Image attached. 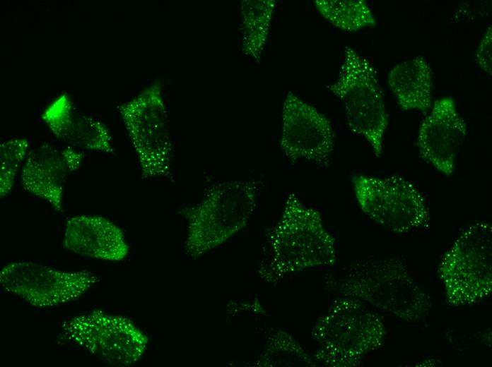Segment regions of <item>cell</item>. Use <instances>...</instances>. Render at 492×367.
<instances>
[{"mask_svg":"<svg viewBox=\"0 0 492 367\" xmlns=\"http://www.w3.org/2000/svg\"><path fill=\"white\" fill-rule=\"evenodd\" d=\"M83 159V153L71 146L42 145L29 151L20 170L21 185L62 212L65 182L78 169Z\"/></svg>","mask_w":492,"mask_h":367,"instance_id":"4fadbf2b","label":"cell"},{"mask_svg":"<svg viewBox=\"0 0 492 367\" xmlns=\"http://www.w3.org/2000/svg\"><path fill=\"white\" fill-rule=\"evenodd\" d=\"M29 141L15 137L0 145V195L5 197L12 191L18 172L22 169L30 151Z\"/></svg>","mask_w":492,"mask_h":367,"instance_id":"ffe728a7","label":"cell"},{"mask_svg":"<svg viewBox=\"0 0 492 367\" xmlns=\"http://www.w3.org/2000/svg\"><path fill=\"white\" fill-rule=\"evenodd\" d=\"M430 109L419 127V155L440 173L450 176L455 169L459 147L467 135V124L452 97L436 100Z\"/></svg>","mask_w":492,"mask_h":367,"instance_id":"7c38bea8","label":"cell"},{"mask_svg":"<svg viewBox=\"0 0 492 367\" xmlns=\"http://www.w3.org/2000/svg\"><path fill=\"white\" fill-rule=\"evenodd\" d=\"M433 76L431 67L421 56L392 68L387 83L402 110L426 112L431 109Z\"/></svg>","mask_w":492,"mask_h":367,"instance_id":"2e32d148","label":"cell"},{"mask_svg":"<svg viewBox=\"0 0 492 367\" xmlns=\"http://www.w3.org/2000/svg\"><path fill=\"white\" fill-rule=\"evenodd\" d=\"M314 5L323 18L345 32L376 25L374 13L364 0H315Z\"/></svg>","mask_w":492,"mask_h":367,"instance_id":"ac0fdd59","label":"cell"},{"mask_svg":"<svg viewBox=\"0 0 492 367\" xmlns=\"http://www.w3.org/2000/svg\"><path fill=\"white\" fill-rule=\"evenodd\" d=\"M316 364L314 358L282 330L271 335L264 351L256 362L259 366H315Z\"/></svg>","mask_w":492,"mask_h":367,"instance_id":"d6986e66","label":"cell"},{"mask_svg":"<svg viewBox=\"0 0 492 367\" xmlns=\"http://www.w3.org/2000/svg\"><path fill=\"white\" fill-rule=\"evenodd\" d=\"M259 190V183L253 179L216 183L199 202L183 208L187 253L198 258L245 227L256 207Z\"/></svg>","mask_w":492,"mask_h":367,"instance_id":"277c9868","label":"cell"},{"mask_svg":"<svg viewBox=\"0 0 492 367\" xmlns=\"http://www.w3.org/2000/svg\"><path fill=\"white\" fill-rule=\"evenodd\" d=\"M382 318L365 302L339 296L311 330L316 362L329 367L358 365L384 342Z\"/></svg>","mask_w":492,"mask_h":367,"instance_id":"3957f363","label":"cell"},{"mask_svg":"<svg viewBox=\"0 0 492 367\" xmlns=\"http://www.w3.org/2000/svg\"><path fill=\"white\" fill-rule=\"evenodd\" d=\"M335 132L329 119L293 92L283 103L279 145L292 162L303 160L322 167L332 162Z\"/></svg>","mask_w":492,"mask_h":367,"instance_id":"8fae6325","label":"cell"},{"mask_svg":"<svg viewBox=\"0 0 492 367\" xmlns=\"http://www.w3.org/2000/svg\"><path fill=\"white\" fill-rule=\"evenodd\" d=\"M42 119L52 133L69 146L106 154L114 151L112 138L106 124L78 110L66 93L57 97L46 107Z\"/></svg>","mask_w":492,"mask_h":367,"instance_id":"5bb4252c","label":"cell"},{"mask_svg":"<svg viewBox=\"0 0 492 367\" xmlns=\"http://www.w3.org/2000/svg\"><path fill=\"white\" fill-rule=\"evenodd\" d=\"M478 66L490 76H492V27L485 31L476 52Z\"/></svg>","mask_w":492,"mask_h":367,"instance_id":"44dd1931","label":"cell"},{"mask_svg":"<svg viewBox=\"0 0 492 367\" xmlns=\"http://www.w3.org/2000/svg\"><path fill=\"white\" fill-rule=\"evenodd\" d=\"M492 227L486 220L466 227L442 257L438 273L452 306L482 301L491 293Z\"/></svg>","mask_w":492,"mask_h":367,"instance_id":"8992f818","label":"cell"},{"mask_svg":"<svg viewBox=\"0 0 492 367\" xmlns=\"http://www.w3.org/2000/svg\"><path fill=\"white\" fill-rule=\"evenodd\" d=\"M64 247L78 255L108 261H121L129 248L122 229L98 215L69 218L64 234Z\"/></svg>","mask_w":492,"mask_h":367,"instance_id":"9a60e30c","label":"cell"},{"mask_svg":"<svg viewBox=\"0 0 492 367\" xmlns=\"http://www.w3.org/2000/svg\"><path fill=\"white\" fill-rule=\"evenodd\" d=\"M64 339L114 366H128L144 355L146 335L129 318L95 311L62 325Z\"/></svg>","mask_w":492,"mask_h":367,"instance_id":"9c48e42d","label":"cell"},{"mask_svg":"<svg viewBox=\"0 0 492 367\" xmlns=\"http://www.w3.org/2000/svg\"><path fill=\"white\" fill-rule=\"evenodd\" d=\"M275 0H243L240 3L242 54L259 62L269 37Z\"/></svg>","mask_w":492,"mask_h":367,"instance_id":"e0dca14e","label":"cell"},{"mask_svg":"<svg viewBox=\"0 0 492 367\" xmlns=\"http://www.w3.org/2000/svg\"><path fill=\"white\" fill-rule=\"evenodd\" d=\"M324 285L338 296L358 299L407 321L423 318L431 306L429 296L395 258L366 260L329 273Z\"/></svg>","mask_w":492,"mask_h":367,"instance_id":"7a4b0ae2","label":"cell"},{"mask_svg":"<svg viewBox=\"0 0 492 367\" xmlns=\"http://www.w3.org/2000/svg\"><path fill=\"white\" fill-rule=\"evenodd\" d=\"M119 111L140 166L142 177L171 174L172 142L166 105L160 83H153Z\"/></svg>","mask_w":492,"mask_h":367,"instance_id":"52a82bcc","label":"cell"},{"mask_svg":"<svg viewBox=\"0 0 492 367\" xmlns=\"http://www.w3.org/2000/svg\"><path fill=\"white\" fill-rule=\"evenodd\" d=\"M351 181L360 208L377 224L397 234L428 228L426 198L411 181L398 176L354 174Z\"/></svg>","mask_w":492,"mask_h":367,"instance_id":"ba28073f","label":"cell"},{"mask_svg":"<svg viewBox=\"0 0 492 367\" xmlns=\"http://www.w3.org/2000/svg\"><path fill=\"white\" fill-rule=\"evenodd\" d=\"M267 257L259 268L260 278L275 284L310 268L335 266L336 240L321 214L289 193L277 222L266 234Z\"/></svg>","mask_w":492,"mask_h":367,"instance_id":"6da1fadb","label":"cell"},{"mask_svg":"<svg viewBox=\"0 0 492 367\" xmlns=\"http://www.w3.org/2000/svg\"><path fill=\"white\" fill-rule=\"evenodd\" d=\"M98 281L90 272L64 271L31 261L12 262L0 272V284L4 290L40 308L72 301Z\"/></svg>","mask_w":492,"mask_h":367,"instance_id":"30bf717a","label":"cell"},{"mask_svg":"<svg viewBox=\"0 0 492 367\" xmlns=\"http://www.w3.org/2000/svg\"><path fill=\"white\" fill-rule=\"evenodd\" d=\"M327 88L342 102L351 131L382 155L388 114L376 70L368 58L346 47L336 79Z\"/></svg>","mask_w":492,"mask_h":367,"instance_id":"5b68a950","label":"cell"}]
</instances>
